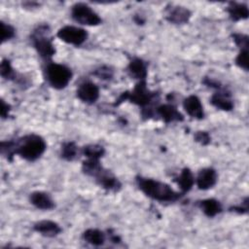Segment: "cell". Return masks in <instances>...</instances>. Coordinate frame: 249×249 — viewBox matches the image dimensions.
<instances>
[{
    "mask_svg": "<svg viewBox=\"0 0 249 249\" xmlns=\"http://www.w3.org/2000/svg\"><path fill=\"white\" fill-rule=\"evenodd\" d=\"M127 72L133 79L139 81H145L147 77V65L146 63L138 57L132 58L127 66Z\"/></svg>",
    "mask_w": 249,
    "mask_h": 249,
    "instance_id": "cell-14",
    "label": "cell"
},
{
    "mask_svg": "<svg viewBox=\"0 0 249 249\" xmlns=\"http://www.w3.org/2000/svg\"><path fill=\"white\" fill-rule=\"evenodd\" d=\"M174 181L177 183V185L180 188L182 194L189 192L193 188V186L196 182L195 177L193 175V172L188 167L183 168L180 175L177 178H175Z\"/></svg>",
    "mask_w": 249,
    "mask_h": 249,
    "instance_id": "cell-19",
    "label": "cell"
},
{
    "mask_svg": "<svg viewBox=\"0 0 249 249\" xmlns=\"http://www.w3.org/2000/svg\"><path fill=\"white\" fill-rule=\"evenodd\" d=\"M56 36L66 44L79 47L87 41L89 35L84 28L73 25H66L57 31Z\"/></svg>",
    "mask_w": 249,
    "mask_h": 249,
    "instance_id": "cell-7",
    "label": "cell"
},
{
    "mask_svg": "<svg viewBox=\"0 0 249 249\" xmlns=\"http://www.w3.org/2000/svg\"><path fill=\"white\" fill-rule=\"evenodd\" d=\"M183 108L186 113L194 119L201 120L204 117L203 106L200 99L196 95L192 94L186 97L183 101Z\"/></svg>",
    "mask_w": 249,
    "mask_h": 249,
    "instance_id": "cell-10",
    "label": "cell"
},
{
    "mask_svg": "<svg viewBox=\"0 0 249 249\" xmlns=\"http://www.w3.org/2000/svg\"><path fill=\"white\" fill-rule=\"evenodd\" d=\"M136 184L148 197L160 202H173L182 196V193L175 192L169 185L155 179L137 176Z\"/></svg>",
    "mask_w": 249,
    "mask_h": 249,
    "instance_id": "cell-1",
    "label": "cell"
},
{
    "mask_svg": "<svg viewBox=\"0 0 249 249\" xmlns=\"http://www.w3.org/2000/svg\"><path fill=\"white\" fill-rule=\"evenodd\" d=\"M231 211H234V212H237L239 214H243V213H246L248 211V198L246 197L245 200L242 202V204H239L237 206H233L231 208Z\"/></svg>",
    "mask_w": 249,
    "mask_h": 249,
    "instance_id": "cell-30",
    "label": "cell"
},
{
    "mask_svg": "<svg viewBox=\"0 0 249 249\" xmlns=\"http://www.w3.org/2000/svg\"><path fill=\"white\" fill-rule=\"evenodd\" d=\"M201 211L209 218H213L222 212V205L219 200L215 198H206L198 202Z\"/></svg>",
    "mask_w": 249,
    "mask_h": 249,
    "instance_id": "cell-20",
    "label": "cell"
},
{
    "mask_svg": "<svg viewBox=\"0 0 249 249\" xmlns=\"http://www.w3.org/2000/svg\"><path fill=\"white\" fill-rule=\"evenodd\" d=\"M211 104L223 111H231L233 108V103L230 98V94L225 91L215 92L210 98Z\"/></svg>",
    "mask_w": 249,
    "mask_h": 249,
    "instance_id": "cell-18",
    "label": "cell"
},
{
    "mask_svg": "<svg viewBox=\"0 0 249 249\" xmlns=\"http://www.w3.org/2000/svg\"><path fill=\"white\" fill-rule=\"evenodd\" d=\"M0 74L2 78L5 80H14L16 77V72L14 68L12 67V64L10 60L4 58L2 59L1 65H0Z\"/></svg>",
    "mask_w": 249,
    "mask_h": 249,
    "instance_id": "cell-24",
    "label": "cell"
},
{
    "mask_svg": "<svg viewBox=\"0 0 249 249\" xmlns=\"http://www.w3.org/2000/svg\"><path fill=\"white\" fill-rule=\"evenodd\" d=\"M83 154L87 159L99 160L105 154V149L98 144H90L83 148Z\"/></svg>",
    "mask_w": 249,
    "mask_h": 249,
    "instance_id": "cell-22",
    "label": "cell"
},
{
    "mask_svg": "<svg viewBox=\"0 0 249 249\" xmlns=\"http://www.w3.org/2000/svg\"><path fill=\"white\" fill-rule=\"evenodd\" d=\"M195 140L201 145H207L210 143L211 137L206 131H196L195 134Z\"/></svg>",
    "mask_w": 249,
    "mask_h": 249,
    "instance_id": "cell-29",
    "label": "cell"
},
{
    "mask_svg": "<svg viewBox=\"0 0 249 249\" xmlns=\"http://www.w3.org/2000/svg\"><path fill=\"white\" fill-rule=\"evenodd\" d=\"M78 154V147L74 142H65L61 146L60 156L66 160H73Z\"/></svg>",
    "mask_w": 249,
    "mask_h": 249,
    "instance_id": "cell-23",
    "label": "cell"
},
{
    "mask_svg": "<svg viewBox=\"0 0 249 249\" xmlns=\"http://www.w3.org/2000/svg\"><path fill=\"white\" fill-rule=\"evenodd\" d=\"M235 63L239 68L245 71L248 70V49L239 51L235 58Z\"/></svg>",
    "mask_w": 249,
    "mask_h": 249,
    "instance_id": "cell-26",
    "label": "cell"
},
{
    "mask_svg": "<svg viewBox=\"0 0 249 249\" xmlns=\"http://www.w3.org/2000/svg\"><path fill=\"white\" fill-rule=\"evenodd\" d=\"M10 105L7 104L4 100H1V108H0V114H1V117L3 119L7 118L9 116V112H10Z\"/></svg>",
    "mask_w": 249,
    "mask_h": 249,
    "instance_id": "cell-31",
    "label": "cell"
},
{
    "mask_svg": "<svg viewBox=\"0 0 249 249\" xmlns=\"http://www.w3.org/2000/svg\"><path fill=\"white\" fill-rule=\"evenodd\" d=\"M72 18L83 25L95 26L101 23L100 17L86 3H76L71 8Z\"/></svg>",
    "mask_w": 249,
    "mask_h": 249,
    "instance_id": "cell-6",
    "label": "cell"
},
{
    "mask_svg": "<svg viewBox=\"0 0 249 249\" xmlns=\"http://www.w3.org/2000/svg\"><path fill=\"white\" fill-rule=\"evenodd\" d=\"M34 231L47 237H54L61 232L60 226L51 220H42L37 222L34 227Z\"/></svg>",
    "mask_w": 249,
    "mask_h": 249,
    "instance_id": "cell-13",
    "label": "cell"
},
{
    "mask_svg": "<svg viewBox=\"0 0 249 249\" xmlns=\"http://www.w3.org/2000/svg\"><path fill=\"white\" fill-rule=\"evenodd\" d=\"M83 238L86 242L93 246H101L105 242V233L97 229H88L83 232Z\"/></svg>",
    "mask_w": 249,
    "mask_h": 249,
    "instance_id": "cell-21",
    "label": "cell"
},
{
    "mask_svg": "<svg viewBox=\"0 0 249 249\" xmlns=\"http://www.w3.org/2000/svg\"><path fill=\"white\" fill-rule=\"evenodd\" d=\"M190 18L191 12L187 8L181 6H175L173 8H170L166 15V19L174 24L186 23L189 21Z\"/></svg>",
    "mask_w": 249,
    "mask_h": 249,
    "instance_id": "cell-15",
    "label": "cell"
},
{
    "mask_svg": "<svg viewBox=\"0 0 249 249\" xmlns=\"http://www.w3.org/2000/svg\"><path fill=\"white\" fill-rule=\"evenodd\" d=\"M158 115L166 123L183 121L182 114L176 109L175 106L171 104H162L157 108Z\"/></svg>",
    "mask_w": 249,
    "mask_h": 249,
    "instance_id": "cell-16",
    "label": "cell"
},
{
    "mask_svg": "<svg viewBox=\"0 0 249 249\" xmlns=\"http://www.w3.org/2000/svg\"><path fill=\"white\" fill-rule=\"evenodd\" d=\"M94 178L96 182L99 184V186L108 191L117 192L122 187L121 182L110 171L104 168H102V170Z\"/></svg>",
    "mask_w": 249,
    "mask_h": 249,
    "instance_id": "cell-11",
    "label": "cell"
},
{
    "mask_svg": "<svg viewBox=\"0 0 249 249\" xmlns=\"http://www.w3.org/2000/svg\"><path fill=\"white\" fill-rule=\"evenodd\" d=\"M155 97V93L147 89L146 81H139L131 91L124 92L117 100L115 105H119L124 100H129L130 102L143 107V109L148 106Z\"/></svg>",
    "mask_w": 249,
    "mask_h": 249,
    "instance_id": "cell-4",
    "label": "cell"
},
{
    "mask_svg": "<svg viewBox=\"0 0 249 249\" xmlns=\"http://www.w3.org/2000/svg\"><path fill=\"white\" fill-rule=\"evenodd\" d=\"M47 144L38 134H28L15 142V154L27 161H35L46 151Z\"/></svg>",
    "mask_w": 249,
    "mask_h": 249,
    "instance_id": "cell-2",
    "label": "cell"
},
{
    "mask_svg": "<svg viewBox=\"0 0 249 249\" xmlns=\"http://www.w3.org/2000/svg\"><path fill=\"white\" fill-rule=\"evenodd\" d=\"M217 179L218 175L216 170L212 167H205L199 170L196 179V183L199 190L205 191L214 187L217 183Z\"/></svg>",
    "mask_w": 249,
    "mask_h": 249,
    "instance_id": "cell-9",
    "label": "cell"
},
{
    "mask_svg": "<svg viewBox=\"0 0 249 249\" xmlns=\"http://www.w3.org/2000/svg\"><path fill=\"white\" fill-rule=\"evenodd\" d=\"M49 27L48 25H40L31 35L32 44L41 57L44 59H50L55 53L54 46L52 40L48 37Z\"/></svg>",
    "mask_w": 249,
    "mask_h": 249,
    "instance_id": "cell-5",
    "label": "cell"
},
{
    "mask_svg": "<svg viewBox=\"0 0 249 249\" xmlns=\"http://www.w3.org/2000/svg\"><path fill=\"white\" fill-rule=\"evenodd\" d=\"M93 74L95 76H97L98 78L103 79V80H109L113 77V71L109 67H106V66H103V67H100V68L96 69Z\"/></svg>",
    "mask_w": 249,
    "mask_h": 249,
    "instance_id": "cell-28",
    "label": "cell"
},
{
    "mask_svg": "<svg viewBox=\"0 0 249 249\" xmlns=\"http://www.w3.org/2000/svg\"><path fill=\"white\" fill-rule=\"evenodd\" d=\"M29 201L36 208L41 210H52L54 208V202L48 193L36 191L30 194Z\"/></svg>",
    "mask_w": 249,
    "mask_h": 249,
    "instance_id": "cell-12",
    "label": "cell"
},
{
    "mask_svg": "<svg viewBox=\"0 0 249 249\" xmlns=\"http://www.w3.org/2000/svg\"><path fill=\"white\" fill-rule=\"evenodd\" d=\"M0 26H1V43H5L6 41L8 40H11L12 38H14L16 32H15V28L8 24V23H5L4 21H1L0 22Z\"/></svg>",
    "mask_w": 249,
    "mask_h": 249,
    "instance_id": "cell-25",
    "label": "cell"
},
{
    "mask_svg": "<svg viewBox=\"0 0 249 249\" xmlns=\"http://www.w3.org/2000/svg\"><path fill=\"white\" fill-rule=\"evenodd\" d=\"M227 12H228L230 18L234 21L246 19L249 16L248 7L244 3L230 2L229 6L227 8Z\"/></svg>",
    "mask_w": 249,
    "mask_h": 249,
    "instance_id": "cell-17",
    "label": "cell"
},
{
    "mask_svg": "<svg viewBox=\"0 0 249 249\" xmlns=\"http://www.w3.org/2000/svg\"><path fill=\"white\" fill-rule=\"evenodd\" d=\"M232 38L240 50L248 49V36L247 35L235 33L232 35Z\"/></svg>",
    "mask_w": 249,
    "mask_h": 249,
    "instance_id": "cell-27",
    "label": "cell"
},
{
    "mask_svg": "<svg viewBox=\"0 0 249 249\" xmlns=\"http://www.w3.org/2000/svg\"><path fill=\"white\" fill-rule=\"evenodd\" d=\"M77 97L85 103L92 104L99 97V89L92 82H83L77 89Z\"/></svg>",
    "mask_w": 249,
    "mask_h": 249,
    "instance_id": "cell-8",
    "label": "cell"
},
{
    "mask_svg": "<svg viewBox=\"0 0 249 249\" xmlns=\"http://www.w3.org/2000/svg\"><path fill=\"white\" fill-rule=\"evenodd\" d=\"M48 83L55 89H62L67 87L72 79V71L64 64L49 62L45 69Z\"/></svg>",
    "mask_w": 249,
    "mask_h": 249,
    "instance_id": "cell-3",
    "label": "cell"
}]
</instances>
